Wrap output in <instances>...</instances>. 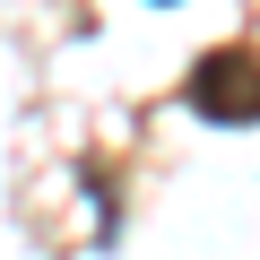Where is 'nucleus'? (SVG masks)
Listing matches in <instances>:
<instances>
[{"instance_id": "nucleus-1", "label": "nucleus", "mask_w": 260, "mask_h": 260, "mask_svg": "<svg viewBox=\"0 0 260 260\" xmlns=\"http://www.w3.org/2000/svg\"><path fill=\"white\" fill-rule=\"evenodd\" d=\"M182 104L200 121H260V52H243V44L200 52L182 78Z\"/></svg>"}, {"instance_id": "nucleus-2", "label": "nucleus", "mask_w": 260, "mask_h": 260, "mask_svg": "<svg viewBox=\"0 0 260 260\" xmlns=\"http://www.w3.org/2000/svg\"><path fill=\"white\" fill-rule=\"evenodd\" d=\"M156 9H165V0H156Z\"/></svg>"}]
</instances>
